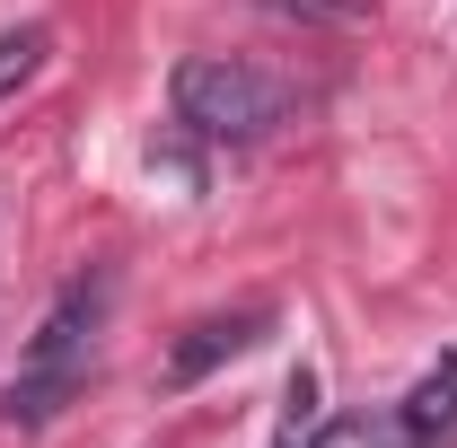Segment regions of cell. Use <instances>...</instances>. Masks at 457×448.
<instances>
[{"instance_id": "obj_3", "label": "cell", "mask_w": 457, "mask_h": 448, "mask_svg": "<svg viewBox=\"0 0 457 448\" xmlns=\"http://www.w3.org/2000/svg\"><path fill=\"white\" fill-rule=\"evenodd\" d=\"M264 335H273V308H264V299H246V308H220V317H194V326L168 343V361H159V387H168V395L203 387L212 369H228L237 352H255Z\"/></svg>"}, {"instance_id": "obj_7", "label": "cell", "mask_w": 457, "mask_h": 448, "mask_svg": "<svg viewBox=\"0 0 457 448\" xmlns=\"http://www.w3.org/2000/svg\"><path fill=\"white\" fill-rule=\"evenodd\" d=\"M264 18H299V27H370V0H264Z\"/></svg>"}, {"instance_id": "obj_2", "label": "cell", "mask_w": 457, "mask_h": 448, "mask_svg": "<svg viewBox=\"0 0 457 448\" xmlns=\"http://www.w3.org/2000/svg\"><path fill=\"white\" fill-rule=\"evenodd\" d=\"M168 97H176V123H185V132L228 141V150H246V141H273V132L290 123V88L273 79V71H255V62H228V54H194V62H176Z\"/></svg>"}, {"instance_id": "obj_4", "label": "cell", "mask_w": 457, "mask_h": 448, "mask_svg": "<svg viewBox=\"0 0 457 448\" xmlns=\"http://www.w3.org/2000/svg\"><path fill=\"white\" fill-rule=\"evenodd\" d=\"M396 422H404V431H413L422 448L457 431V352H440V361L413 378V395H404V413H396Z\"/></svg>"}, {"instance_id": "obj_5", "label": "cell", "mask_w": 457, "mask_h": 448, "mask_svg": "<svg viewBox=\"0 0 457 448\" xmlns=\"http://www.w3.org/2000/svg\"><path fill=\"white\" fill-rule=\"evenodd\" d=\"M45 54H54V36H45V27H9V36H0V106L45 71Z\"/></svg>"}, {"instance_id": "obj_6", "label": "cell", "mask_w": 457, "mask_h": 448, "mask_svg": "<svg viewBox=\"0 0 457 448\" xmlns=\"http://www.w3.org/2000/svg\"><path fill=\"white\" fill-rule=\"evenodd\" d=\"M308 448H422L404 422H378V413H343V422H326Z\"/></svg>"}, {"instance_id": "obj_1", "label": "cell", "mask_w": 457, "mask_h": 448, "mask_svg": "<svg viewBox=\"0 0 457 448\" xmlns=\"http://www.w3.org/2000/svg\"><path fill=\"white\" fill-rule=\"evenodd\" d=\"M106 299H114V281H106V273H79V281L54 299V308H45V326L27 335V352H18L9 404H0V413H9V431H45L62 404L88 387V361H97Z\"/></svg>"}]
</instances>
